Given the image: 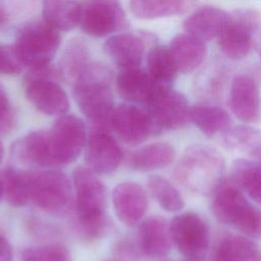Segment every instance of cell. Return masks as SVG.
Segmentation results:
<instances>
[{"instance_id": "1", "label": "cell", "mask_w": 261, "mask_h": 261, "mask_svg": "<svg viewBox=\"0 0 261 261\" xmlns=\"http://www.w3.org/2000/svg\"><path fill=\"white\" fill-rule=\"evenodd\" d=\"M88 167L79 166L72 172L77 231L87 240L108 233L111 223L106 214L107 191L104 184Z\"/></svg>"}, {"instance_id": "2", "label": "cell", "mask_w": 261, "mask_h": 261, "mask_svg": "<svg viewBox=\"0 0 261 261\" xmlns=\"http://www.w3.org/2000/svg\"><path fill=\"white\" fill-rule=\"evenodd\" d=\"M112 70L104 63L90 62L73 84V98L92 127L111 129L114 112Z\"/></svg>"}, {"instance_id": "3", "label": "cell", "mask_w": 261, "mask_h": 261, "mask_svg": "<svg viewBox=\"0 0 261 261\" xmlns=\"http://www.w3.org/2000/svg\"><path fill=\"white\" fill-rule=\"evenodd\" d=\"M212 211L215 217L248 237L261 238V210L245 197L236 181L222 179L212 193Z\"/></svg>"}, {"instance_id": "4", "label": "cell", "mask_w": 261, "mask_h": 261, "mask_svg": "<svg viewBox=\"0 0 261 261\" xmlns=\"http://www.w3.org/2000/svg\"><path fill=\"white\" fill-rule=\"evenodd\" d=\"M224 160L217 149L194 144L182 153L174 169L175 179L193 192L213 190L220 180Z\"/></svg>"}, {"instance_id": "5", "label": "cell", "mask_w": 261, "mask_h": 261, "mask_svg": "<svg viewBox=\"0 0 261 261\" xmlns=\"http://www.w3.org/2000/svg\"><path fill=\"white\" fill-rule=\"evenodd\" d=\"M30 201L39 209L53 214L67 213L73 203V186L67 175L56 168L28 170Z\"/></svg>"}, {"instance_id": "6", "label": "cell", "mask_w": 261, "mask_h": 261, "mask_svg": "<svg viewBox=\"0 0 261 261\" xmlns=\"http://www.w3.org/2000/svg\"><path fill=\"white\" fill-rule=\"evenodd\" d=\"M60 35L45 20L29 21L18 28L14 48L23 65L31 68L49 64L58 51Z\"/></svg>"}, {"instance_id": "7", "label": "cell", "mask_w": 261, "mask_h": 261, "mask_svg": "<svg viewBox=\"0 0 261 261\" xmlns=\"http://www.w3.org/2000/svg\"><path fill=\"white\" fill-rule=\"evenodd\" d=\"M59 79H61L59 69L50 63L31 68L25 75L27 98L44 114L60 116L69 108L67 94L57 83Z\"/></svg>"}, {"instance_id": "8", "label": "cell", "mask_w": 261, "mask_h": 261, "mask_svg": "<svg viewBox=\"0 0 261 261\" xmlns=\"http://www.w3.org/2000/svg\"><path fill=\"white\" fill-rule=\"evenodd\" d=\"M261 29V15L250 9L236 10L228 18L217 37L221 52L232 60L249 55L254 47L255 35Z\"/></svg>"}, {"instance_id": "9", "label": "cell", "mask_w": 261, "mask_h": 261, "mask_svg": "<svg viewBox=\"0 0 261 261\" xmlns=\"http://www.w3.org/2000/svg\"><path fill=\"white\" fill-rule=\"evenodd\" d=\"M48 130L55 168L74 162L87 143L84 121L73 114H63Z\"/></svg>"}, {"instance_id": "10", "label": "cell", "mask_w": 261, "mask_h": 261, "mask_svg": "<svg viewBox=\"0 0 261 261\" xmlns=\"http://www.w3.org/2000/svg\"><path fill=\"white\" fill-rule=\"evenodd\" d=\"M170 225L172 243L177 250L193 261L201 260L209 247V228L197 213L186 212L176 215Z\"/></svg>"}, {"instance_id": "11", "label": "cell", "mask_w": 261, "mask_h": 261, "mask_svg": "<svg viewBox=\"0 0 261 261\" xmlns=\"http://www.w3.org/2000/svg\"><path fill=\"white\" fill-rule=\"evenodd\" d=\"M79 24L89 36L104 37L125 29L127 19L118 0H85Z\"/></svg>"}, {"instance_id": "12", "label": "cell", "mask_w": 261, "mask_h": 261, "mask_svg": "<svg viewBox=\"0 0 261 261\" xmlns=\"http://www.w3.org/2000/svg\"><path fill=\"white\" fill-rule=\"evenodd\" d=\"M111 129L116 133L121 141L130 146L142 144L151 136L161 132L146 108L130 103L115 107Z\"/></svg>"}, {"instance_id": "13", "label": "cell", "mask_w": 261, "mask_h": 261, "mask_svg": "<svg viewBox=\"0 0 261 261\" xmlns=\"http://www.w3.org/2000/svg\"><path fill=\"white\" fill-rule=\"evenodd\" d=\"M145 108L161 130L178 128L190 120L187 98L166 85L158 86Z\"/></svg>"}, {"instance_id": "14", "label": "cell", "mask_w": 261, "mask_h": 261, "mask_svg": "<svg viewBox=\"0 0 261 261\" xmlns=\"http://www.w3.org/2000/svg\"><path fill=\"white\" fill-rule=\"evenodd\" d=\"M123 153L108 129L92 127L85 146L87 167L97 174L113 173L122 161Z\"/></svg>"}, {"instance_id": "15", "label": "cell", "mask_w": 261, "mask_h": 261, "mask_svg": "<svg viewBox=\"0 0 261 261\" xmlns=\"http://www.w3.org/2000/svg\"><path fill=\"white\" fill-rule=\"evenodd\" d=\"M15 161L25 167L55 168L49 130H34L18 139L11 147Z\"/></svg>"}, {"instance_id": "16", "label": "cell", "mask_w": 261, "mask_h": 261, "mask_svg": "<svg viewBox=\"0 0 261 261\" xmlns=\"http://www.w3.org/2000/svg\"><path fill=\"white\" fill-rule=\"evenodd\" d=\"M229 103L233 114L241 121L255 123L261 117V99L258 84L248 75L240 74L231 83Z\"/></svg>"}, {"instance_id": "17", "label": "cell", "mask_w": 261, "mask_h": 261, "mask_svg": "<svg viewBox=\"0 0 261 261\" xmlns=\"http://www.w3.org/2000/svg\"><path fill=\"white\" fill-rule=\"evenodd\" d=\"M111 197L115 214L125 225L139 222L148 209V196L137 182H120L113 189Z\"/></svg>"}, {"instance_id": "18", "label": "cell", "mask_w": 261, "mask_h": 261, "mask_svg": "<svg viewBox=\"0 0 261 261\" xmlns=\"http://www.w3.org/2000/svg\"><path fill=\"white\" fill-rule=\"evenodd\" d=\"M170 225L161 216L154 215L143 220L138 229V248L146 256L159 258L171 249Z\"/></svg>"}, {"instance_id": "19", "label": "cell", "mask_w": 261, "mask_h": 261, "mask_svg": "<svg viewBox=\"0 0 261 261\" xmlns=\"http://www.w3.org/2000/svg\"><path fill=\"white\" fill-rule=\"evenodd\" d=\"M116 90L121 98L128 102L147 104L158 88L159 83L149 72L140 67L121 69L115 81Z\"/></svg>"}, {"instance_id": "20", "label": "cell", "mask_w": 261, "mask_h": 261, "mask_svg": "<svg viewBox=\"0 0 261 261\" xmlns=\"http://www.w3.org/2000/svg\"><path fill=\"white\" fill-rule=\"evenodd\" d=\"M104 52L121 69L139 67L144 54V41L133 34H118L104 44Z\"/></svg>"}, {"instance_id": "21", "label": "cell", "mask_w": 261, "mask_h": 261, "mask_svg": "<svg viewBox=\"0 0 261 261\" xmlns=\"http://www.w3.org/2000/svg\"><path fill=\"white\" fill-rule=\"evenodd\" d=\"M228 18V13L214 6L197 9L184 21V30L202 41L217 38Z\"/></svg>"}, {"instance_id": "22", "label": "cell", "mask_w": 261, "mask_h": 261, "mask_svg": "<svg viewBox=\"0 0 261 261\" xmlns=\"http://www.w3.org/2000/svg\"><path fill=\"white\" fill-rule=\"evenodd\" d=\"M169 50L178 71L184 73L195 70L207 53L205 42L187 33L175 36L170 42Z\"/></svg>"}, {"instance_id": "23", "label": "cell", "mask_w": 261, "mask_h": 261, "mask_svg": "<svg viewBox=\"0 0 261 261\" xmlns=\"http://www.w3.org/2000/svg\"><path fill=\"white\" fill-rule=\"evenodd\" d=\"M175 157L174 148L165 142H156L133 152L128 157V165L139 171H151L171 164Z\"/></svg>"}, {"instance_id": "24", "label": "cell", "mask_w": 261, "mask_h": 261, "mask_svg": "<svg viewBox=\"0 0 261 261\" xmlns=\"http://www.w3.org/2000/svg\"><path fill=\"white\" fill-rule=\"evenodd\" d=\"M211 261H261V252L250 239L232 234L217 244Z\"/></svg>"}, {"instance_id": "25", "label": "cell", "mask_w": 261, "mask_h": 261, "mask_svg": "<svg viewBox=\"0 0 261 261\" xmlns=\"http://www.w3.org/2000/svg\"><path fill=\"white\" fill-rule=\"evenodd\" d=\"M44 20L57 31H68L80 23L81 2L75 0H43Z\"/></svg>"}, {"instance_id": "26", "label": "cell", "mask_w": 261, "mask_h": 261, "mask_svg": "<svg viewBox=\"0 0 261 261\" xmlns=\"http://www.w3.org/2000/svg\"><path fill=\"white\" fill-rule=\"evenodd\" d=\"M190 120L206 136L223 134L231 127V118L222 108L214 105L197 104L190 108Z\"/></svg>"}, {"instance_id": "27", "label": "cell", "mask_w": 261, "mask_h": 261, "mask_svg": "<svg viewBox=\"0 0 261 261\" xmlns=\"http://www.w3.org/2000/svg\"><path fill=\"white\" fill-rule=\"evenodd\" d=\"M90 54L87 45L81 39L71 40L59 61L61 79L72 85L90 63Z\"/></svg>"}, {"instance_id": "28", "label": "cell", "mask_w": 261, "mask_h": 261, "mask_svg": "<svg viewBox=\"0 0 261 261\" xmlns=\"http://www.w3.org/2000/svg\"><path fill=\"white\" fill-rule=\"evenodd\" d=\"M148 72L157 83L168 85L173 82L178 71L169 47L158 45L147 55Z\"/></svg>"}, {"instance_id": "29", "label": "cell", "mask_w": 261, "mask_h": 261, "mask_svg": "<svg viewBox=\"0 0 261 261\" xmlns=\"http://www.w3.org/2000/svg\"><path fill=\"white\" fill-rule=\"evenodd\" d=\"M0 177L3 182L4 198L10 206L22 207L30 202L28 170L7 167L1 172Z\"/></svg>"}, {"instance_id": "30", "label": "cell", "mask_w": 261, "mask_h": 261, "mask_svg": "<svg viewBox=\"0 0 261 261\" xmlns=\"http://www.w3.org/2000/svg\"><path fill=\"white\" fill-rule=\"evenodd\" d=\"M232 174L238 186L251 199L261 204V165L251 160L239 159L232 164Z\"/></svg>"}, {"instance_id": "31", "label": "cell", "mask_w": 261, "mask_h": 261, "mask_svg": "<svg viewBox=\"0 0 261 261\" xmlns=\"http://www.w3.org/2000/svg\"><path fill=\"white\" fill-rule=\"evenodd\" d=\"M148 188L152 196L165 211L175 213L184 208L185 202L180 193L166 178L152 175L148 178Z\"/></svg>"}, {"instance_id": "32", "label": "cell", "mask_w": 261, "mask_h": 261, "mask_svg": "<svg viewBox=\"0 0 261 261\" xmlns=\"http://www.w3.org/2000/svg\"><path fill=\"white\" fill-rule=\"evenodd\" d=\"M129 6L132 12L143 19L182 14L179 0H130Z\"/></svg>"}, {"instance_id": "33", "label": "cell", "mask_w": 261, "mask_h": 261, "mask_svg": "<svg viewBox=\"0 0 261 261\" xmlns=\"http://www.w3.org/2000/svg\"><path fill=\"white\" fill-rule=\"evenodd\" d=\"M223 146L227 149L249 152L261 146V132L250 125H237L222 134Z\"/></svg>"}, {"instance_id": "34", "label": "cell", "mask_w": 261, "mask_h": 261, "mask_svg": "<svg viewBox=\"0 0 261 261\" xmlns=\"http://www.w3.org/2000/svg\"><path fill=\"white\" fill-rule=\"evenodd\" d=\"M22 261H72L66 247L60 244L31 246L21 252Z\"/></svg>"}, {"instance_id": "35", "label": "cell", "mask_w": 261, "mask_h": 261, "mask_svg": "<svg viewBox=\"0 0 261 261\" xmlns=\"http://www.w3.org/2000/svg\"><path fill=\"white\" fill-rule=\"evenodd\" d=\"M22 62L14 46L0 43V73L1 74H17L22 69Z\"/></svg>"}, {"instance_id": "36", "label": "cell", "mask_w": 261, "mask_h": 261, "mask_svg": "<svg viewBox=\"0 0 261 261\" xmlns=\"http://www.w3.org/2000/svg\"><path fill=\"white\" fill-rule=\"evenodd\" d=\"M12 112L8 97L0 85V133H4L12 126Z\"/></svg>"}, {"instance_id": "37", "label": "cell", "mask_w": 261, "mask_h": 261, "mask_svg": "<svg viewBox=\"0 0 261 261\" xmlns=\"http://www.w3.org/2000/svg\"><path fill=\"white\" fill-rule=\"evenodd\" d=\"M0 261H13L12 246L2 234H0Z\"/></svg>"}, {"instance_id": "38", "label": "cell", "mask_w": 261, "mask_h": 261, "mask_svg": "<svg viewBox=\"0 0 261 261\" xmlns=\"http://www.w3.org/2000/svg\"><path fill=\"white\" fill-rule=\"evenodd\" d=\"M180 4H181V9H182V13L187 12L190 8H192L196 2V0H179Z\"/></svg>"}, {"instance_id": "39", "label": "cell", "mask_w": 261, "mask_h": 261, "mask_svg": "<svg viewBox=\"0 0 261 261\" xmlns=\"http://www.w3.org/2000/svg\"><path fill=\"white\" fill-rule=\"evenodd\" d=\"M251 156L257 158V159L261 162V146L258 147L256 150H254V151L251 153Z\"/></svg>"}, {"instance_id": "40", "label": "cell", "mask_w": 261, "mask_h": 261, "mask_svg": "<svg viewBox=\"0 0 261 261\" xmlns=\"http://www.w3.org/2000/svg\"><path fill=\"white\" fill-rule=\"evenodd\" d=\"M6 19H7V15H6L5 11L0 7V27L5 23Z\"/></svg>"}, {"instance_id": "41", "label": "cell", "mask_w": 261, "mask_h": 261, "mask_svg": "<svg viewBox=\"0 0 261 261\" xmlns=\"http://www.w3.org/2000/svg\"><path fill=\"white\" fill-rule=\"evenodd\" d=\"M3 155H4V148H3V144L0 140V164H1L2 159H3Z\"/></svg>"}, {"instance_id": "42", "label": "cell", "mask_w": 261, "mask_h": 261, "mask_svg": "<svg viewBox=\"0 0 261 261\" xmlns=\"http://www.w3.org/2000/svg\"><path fill=\"white\" fill-rule=\"evenodd\" d=\"M4 197V189H3V182H2V179L0 177V201L1 199Z\"/></svg>"}, {"instance_id": "43", "label": "cell", "mask_w": 261, "mask_h": 261, "mask_svg": "<svg viewBox=\"0 0 261 261\" xmlns=\"http://www.w3.org/2000/svg\"><path fill=\"white\" fill-rule=\"evenodd\" d=\"M107 261H117V260H107Z\"/></svg>"}]
</instances>
